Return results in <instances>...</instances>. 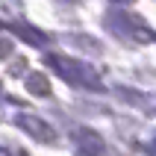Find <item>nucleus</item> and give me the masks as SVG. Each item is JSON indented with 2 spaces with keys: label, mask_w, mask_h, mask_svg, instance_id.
<instances>
[{
  "label": "nucleus",
  "mask_w": 156,
  "mask_h": 156,
  "mask_svg": "<svg viewBox=\"0 0 156 156\" xmlns=\"http://www.w3.org/2000/svg\"><path fill=\"white\" fill-rule=\"evenodd\" d=\"M115 3H133V0H115Z\"/></svg>",
  "instance_id": "10"
},
{
  "label": "nucleus",
  "mask_w": 156,
  "mask_h": 156,
  "mask_svg": "<svg viewBox=\"0 0 156 156\" xmlns=\"http://www.w3.org/2000/svg\"><path fill=\"white\" fill-rule=\"evenodd\" d=\"M0 156H27V153H15V150H6V147H0Z\"/></svg>",
  "instance_id": "8"
},
{
  "label": "nucleus",
  "mask_w": 156,
  "mask_h": 156,
  "mask_svg": "<svg viewBox=\"0 0 156 156\" xmlns=\"http://www.w3.org/2000/svg\"><path fill=\"white\" fill-rule=\"evenodd\" d=\"M24 41H30V44H35V47H41V44H47V33H41V30H35V27H30V24H15L12 27Z\"/></svg>",
  "instance_id": "6"
},
{
  "label": "nucleus",
  "mask_w": 156,
  "mask_h": 156,
  "mask_svg": "<svg viewBox=\"0 0 156 156\" xmlns=\"http://www.w3.org/2000/svg\"><path fill=\"white\" fill-rule=\"evenodd\" d=\"M74 147L80 156H106V141L100 139V133L88 130V127L74 130Z\"/></svg>",
  "instance_id": "3"
},
{
  "label": "nucleus",
  "mask_w": 156,
  "mask_h": 156,
  "mask_svg": "<svg viewBox=\"0 0 156 156\" xmlns=\"http://www.w3.org/2000/svg\"><path fill=\"white\" fill-rule=\"evenodd\" d=\"M15 124L27 133V136H33V139H38V141H53V139H56L53 127L44 121V118L33 115V112H21V115L15 118Z\"/></svg>",
  "instance_id": "4"
},
{
  "label": "nucleus",
  "mask_w": 156,
  "mask_h": 156,
  "mask_svg": "<svg viewBox=\"0 0 156 156\" xmlns=\"http://www.w3.org/2000/svg\"><path fill=\"white\" fill-rule=\"evenodd\" d=\"M9 50H12V41L9 38H0V56H9Z\"/></svg>",
  "instance_id": "7"
},
{
  "label": "nucleus",
  "mask_w": 156,
  "mask_h": 156,
  "mask_svg": "<svg viewBox=\"0 0 156 156\" xmlns=\"http://www.w3.org/2000/svg\"><path fill=\"white\" fill-rule=\"evenodd\" d=\"M144 150H147V153H153V156H156V141H147V144H144Z\"/></svg>",
  "instance_id": "9"
},
{
  "label": "nucleus",
  "mask_w": 156,
  "mask_h": 156,
  "mask_svg": "<svg viewBox=\"0 0 156 156\" xmlns=\"http://www.w3.org/2000/svg\"><path fill=\"white\" fill-rule=\"evenodd\" d=\"M44 62H47V68L56 71L62 80H68L71 86L88 88V91H103V80L97 77V71L91 68L88 62L71 59V56H59V53H47Z\"/></svg>",
  "instance_id": "1"
},
{
  "label": "nucleus",
  "mask_w": 156,
  "mask_h": 156,
  "mask_svg": "<svg viewBox=\"0 0 156 156\" xmlns=\"http://www.w3.org/2000/svg\"><path fill=\"white\" fill-rule=\"evenodd\" d=\"M106 30L121 35V38H130V41H153L156 38V33L133 12H109L106 15Z\"/></svg>",
  "instance_id": "2"
},
{
  "label": "nucleus",
  "mask_w": 156,
  "mask_h": 156,
  "mask_svg": "<svg viewBox=\"0 0 156 156\" xmlns=\"http://www.w3.org/2000/svg\"><path fill=\"white\" fill-rule=\"evenodd\" d=\"M27 91H30V94H50V83H47V77H44L41 71H30V74H27Z\"/></svg>",
  "instance_id": "5"
}]
</instances>
